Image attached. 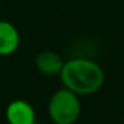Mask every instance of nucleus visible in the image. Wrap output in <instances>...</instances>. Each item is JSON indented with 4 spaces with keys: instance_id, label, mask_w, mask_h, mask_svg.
Masks as SVG:
<instances>
[{
    "instance_id": "nucleus-3",
    "label": "nucleus",
    "mask_w": 124,
    "mask_h": 124,
    "mask_svg": "<svg viewBox=\"0 0 124 124\" xmlns=\"http://www.w3.org/2000/svg\"><path fill=\"white\" fill-rule=\"evenodd\" d=\"M6 117L8 124H35V111L25 100H14L7 105Z\"/></svg>"
},
{
    "instance_id": "nucleus-2",
    "label": "nucleus",
    "mask_w": 124,
    "mask_h": 124,
    "mask_svg": "<svg viewBox=\"0 0 124 124\" xmlns=\"http://www.w3.org/2000/svg\"><path fill=\"white\" fill-rule=\"evenodd\" d=\"M48 113L55 124H72L80 115V100L67 88L57 89L48 103Z\"/></svg>"
},
{
    "instance_id": "nucleus-4",
    "label": "nucleus",
    "mask_w": 124,
    "mask_h": 124,
    "mask_svg": "<svg viewBox=\"0 0 124 124\" xmlns=\"http://www.w3.org/2000/svg\"><path fill=\"white\" fill-rule=\"evenodd\" d=\"M20 44V35L15 25L9 22L0 20V56L12 55Z\"/></svg>"
},
{
    "instance_id": "nucleus-6",
    "label": "nucleus",
    "mask_w": 124,
    "mask_h": 124,
    "mask_svg": "<svg viewBox=\"0 0 124 124\" xmlns=\"http://www.w3.org/2000/svg\"><path fill=\"white\" fill-rule=\"evenodd\" d=\"M35 124H38V123H35Z\"/></svg>"
},
{
    "instance_id": "nucleus-1",
    "label": "nucleus",
    "mask_w": 124,
    "mask_h": 124,
    "mask_svg": "<svg viewBox=\"0 0 124 124\" xmlns=\"http://www.w3.org/2000/svg\"><path fill=\"white\" fill-rule=\"evenodd\" d=\"M64 88L76 95H91L101 88L104 83V72L97 63L89 59H71L64 63L60 72Z\"/></svg>"
},
{
    "instance_id": "nucleus-5",
    "label": "nucleus",
    "mask_w": 124,
    "mask_h": 124,
    "mask_svg": "<svg viewBox=\"0 0 124 124\" xmlns=\"http://www.w3.org/2000/svg\"><path fill=\"white\" fill-rule=\"evenodd\" d=\"M63 65L62 56L54 51H43L36 56V68L47 76L60 75Z\"/></svg>"
}]
</instances>
